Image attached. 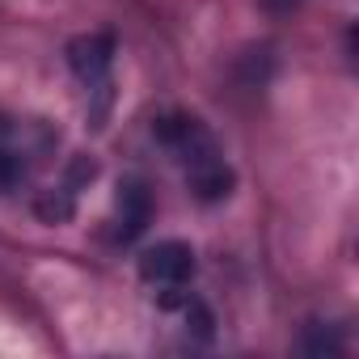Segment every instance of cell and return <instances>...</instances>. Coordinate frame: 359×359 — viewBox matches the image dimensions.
<instances>
[{"instance_id":"6da1fadb","label":"cell","mask_w":359,"mask_h":359,"mask_svg":"<svg viewBox=\"0 0 359 359\" xmlns=\"http://www.w3.org/2000/svg\"><path fill=\"white\" fill-rule=\"evenodd\" d=\"M156 140L161 148L173 156V165L182 169L187 187L195 199L203 203H220L233 191V169L224 161V148L216 144V135L195 118V114H169L156 123Z\"/></svg>"},{"instance_id":"7a4b0ae2","label":"cell","mask_w":359,"mask_h":359,"mask_svg":"<svg viewBox=\"0 0 359 359\" xmlns=\"http://www.w3.org/2000/svg\"><path fill=\"white\" fill-rule=\"evenodd\" d=\"M68 64L72 72L81 76L85 93L89 97H102V110L110 106V68H114V43L106 34H89V39H76L68 47Z\"/></svg>"},{"instance_id":"3957f363","label":"cell","mask_w":359,"mask_h":359,"mask_svg":"<svg viewBox=\"0 0 359 359\" xmlns=\"http://www.w3.org/2000/svg\"><path fill=\"white\" fill-rule=\"evenodd\" d=\"M140 275H144V283H152L161 292H182L195 275V250L187 241H161V245L144 250Z\"/></svg>"},{"instance_id":"277c9868","label":"cell","mask_w":359,"mask_h":359,"mask_svg":"<svg viewBox=\"0 0 359 359\" xmlns=\"http://www.w3.org/2000/svg\"><path fill=\"white\" fill-rule=\"evenodd\" d=\"M152 220V199L144 191L140 177H127L118 187V216H114V237L118 241H135Z\"/></svg>"},{"instance_id":"5b68a950","label":"cell","mask_w":359,"mask_h":359,"mask_svg":"<svg viewBox=\"0 0 359 359\" xmlns=\"http://www.w3.org/2000/svg\"><path fill=\"white\" fill-rule=\"evenodd\" d=\"M26 140H22V127L0 114V187H18L26 177Z\"/></svg>"}]
</instances>
